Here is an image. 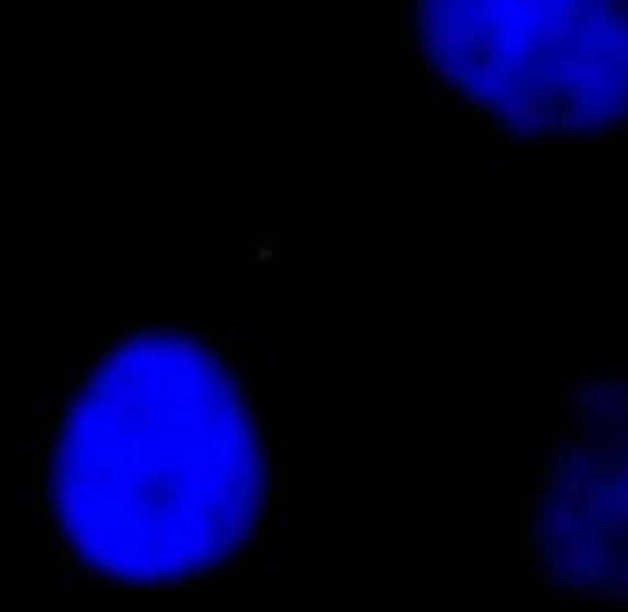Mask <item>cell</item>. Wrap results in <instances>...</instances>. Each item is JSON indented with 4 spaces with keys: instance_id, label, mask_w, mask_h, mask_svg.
I'll list each match as a JSON object with an SVG mask.
<instances>
[{
    "instance_id": "2",
    "label": "cell",
    "mask_w": 628,
    "mask_h": 612,
    "mask_svg": "<svg viewBox=\"0 0 628 612\" xmlns=\"http://www.w3.org/2000/svg\"><path fill=\"white\" fill-rule=\"evenodd\" d=\"M384 45L417 67L512 185L628 162V0H384Z\"/></svg>"
},
{
    "instance_id": "3",
    "label": "cell",
    "mask_w": 628,
    "mask_h": 612,
    "mask_svg": "<svg viewBox=\"0 0 628 612\" xmlns=\"http://www.w3.org/2000/svg\"><path fill=\"white\" fill-rule=\"evenodd\" d=\"M501 574L551 612H628V352L573 385L495 479Z\"/></svg>"
},
{
    "instance_id": "1",
    "label": "cell",
    "mask_w": 628,
    "mask_h": 612,
    "mask_svg": "<svg viewBox=\"0 0 628 612\" xmlns=\"http://www.w3.org/2000/svg\"><path fill=\"white\" fill-rule=\"evenodd\" d=\"M18 541L45 585L161 601L284 579L290 340L267 312L117 318L29 385Z\"/></svg>"
}]
</instances>
